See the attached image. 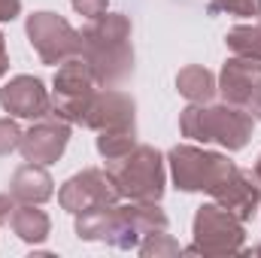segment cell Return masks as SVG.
<instances>
[{"label":"cell","mask_w":261,"mask_h":258,"mask_svg":"<svg viewBox=\"0 0 261 258\" xmlns=\"http://www.w3.org/2000/svg\"><path fill=\"white\" fill-rule=\"evenodd\" d=\"M24 34H28V43L31 49L37 52V58L43 64H64L70 58L82 55V37L79 31L67 21L64 15L58 12H34L28 15V24H24Z\"/></svg>","instance_id":"8"},{"label":"cell","mask_w":261,"mask_h":258,"mask_svg":"<svg viewBox=\"0 0 261 258\" xmlns=\"http://www.w3.org/2000/svg\"><path fill=\"white\" fill-rule=\"evenodd\" d=\"M12 210H15V197H12V194H0V225L9 222Z\"/></svg>","instance_id":"26"},{"label":"cell","mask_w":261,"mask_h":258,"mask_svg":"<svg viewBox=\"0 0 261 258\" xmlns=\"http://www.w3.org/2000/svg\"><path fill=\"white\" fill-rule=\"evenodd\" d=\"M119 200H122V194L116 189L110 170H100V167H85V170L73 173L58 192V203L70 216L85 213L100 203H119Z\"/></svg>","instance_id":"9"},{"label":"cell","mask_w":261,"mask_h":258,"mask_svg":"<svg viewBox=\"0 0 261 258\" xmlns=\"http://www.w3.org/2000/svg\"><path fill=\"white\" fill-rule=\"evenodd\" d=\"M21 134H24V131L18 128L15 116H12V119H9V116H3V119H0V158H6L9 152H15V149H18Z\"/></svg>","instance_id":"22"},{"label":"cell","mask_w":261,"mask_h":258,"mask_svg":"<svg viewBox=\"0 0 261 258\" xmlns=\"http://www.w3.org/2000/svg\"><path fill=\"white\" fill-rule=\"evenodd\" d=\"M6 225L12 228V234L18 240H24L31 246L43 243L52 234V219L46 216V210H40V203H15Z\"/></svg>","instance_id":"16"},{"label":"cell","mask_w":261,"mask_h":258,"mask_svg":"<svg viewBox=\"0 0 261 258\" xmlns=\"http://www.w3.org/2000/svg\"><path fill=\"white\" fill-rule=\"evenodd\" d=\"M210 15H237V18H258L261 0H210L206 3Z\"/></svg>","instance_id":"20"},{"label":"cell","mask_w":261,"mask_h":258,"mask_svg":"<svg viewBox=\"0 0 261 258\" xmlns=\"http://www.w3.org/2000/svg\"><path fill=\"white\" fill-rule=\"evenodd\" d=\"M21 15V0H0V21H15Z\"/></svg>","instance_id":"24"},{"label":"cell","mask_w":261,"mask_h":258,"mask_svg":"<svg viewBox=\"0 0 261 258\" xmlns=\"http://www.w3.org/2000/svg\"><path fill=\"white\" fill-rule=\"evenodd\" d=\"M130 18L125 12H103L91 18L82 37V58L94 70L100 88L125 85L134 76V46H130Z\"/></svg>","instance_id":"2"},{"label":"cell","mask_w":261,"mask_h":258,"mask_svg":"<svg viewBox=\"0 0 261 258\" xmlns=\"http://www.w3.org/2000/svg\"><path fill=\"white\" fill-rule=\"evenodd\" d=\"M9 194L15 197V203H46L55 194V179L46 170V164L37 161H24L21 167H15L12 179H9Z\"/></svg>","instance_id":"15"},{"label":"cell","mask_w":261,"mask_h":258,"mask_svg":"<svg viewBox=\"0 0 261 258\" xmlns=\"http://www.w3.org/2000/svg\"><path fill=\"white\" fill-rule=\"evenodd\" d=\"M225 46H228L231 55H243V58L261 61V15L252 24H234L225 34Z\"/></svg>","instance_id":"18"},{"label":"cell","mask_w":261,"mask_h":258,"mask_svg":"<svg viewBox=\"0 0 261 258\" xmlns=\"http://www.w3.org/2000/svg\"><path fill=\"white\" fill-rule=\"evenodd\" d=\"M9 73V55H6V40H3V34H0V79Z\"/></svg>","instance_id":"27"},{"label":"cell","mask_w":261,"mask_h":258,"mask_svg":"<svg viewBox=\"0 0 261 258\" xmlns=\"http://www.w3.org/2000/svg\"><path fill=\"white\" fill-rule=\"evenodd\" d=\"M243 110H246L255 122H261V82L255 85V91L249 94V100H246V107H243Z\"/></svg>","instance_id":"25"},{"label":"cell","mask_w":261,"mask_h":258,"mask_svg":"<svg viewBox=\"0 0 261 258\" xmlns=\"http://www.w3.org/2000/svg\"><path fill=\"white\" fill-rule=\"evenodd\" d=\"M176 91L189 104H206L219 94V79L200 64H189L176 73Z\"/></svg>","instance_id":"17"},{"label":"cell","mask_w":261,"mask_h":258,"mask_svg":"<svg viewBox=\"0 0 261 258\" xmlns=\"http://www.w3.org/2000/svg\"><path fill=\"white\" fill-rule=\"evenodd\" d=\"M137 146V128H116L97 134V152L103 161H119Z\"/></svg>","instance_id":"19"},{"label":"cell","mask_w":261,"mask_h":258,"mask_svg":"<svg viewBox=\"0 0 261 258\" xmlns=\"http://www.w3.org/2000/svg\"><path fill=\"white\" fill-rule=\"evenodd\" d=\"M137 252L146 258H161V255H182V246L167 234V231H155L149 237H143V243L137 246Z\"/></svg>","instance_id":"21"},{"label":"cell","mask_w":261,"mask_h":258,"mask_svg":"<svg viewBox=\"0 0 261 258\" xmlns=\"http://www.w3.org/2000/svg\"><path fill=\"white\" fill-rule=\"evenodd\" d=\"M210 197L219 207H225L228 213H234L240 222L255 219V213H258V207H261V189H258V183H255V176H252V170H243L237 164L213 186Z\"/></svg>","instance_id":"12"},{"label":"cell","mask_w":261,"mask_h":258,"mask_svg":"<svg viewBox=\"0 0 261 258\" xmlns=\"http://www.w3.org/2000/svg\"><path fill=\"white\" fill-rule=\"evenodd\" d=\"M179 131L182 137L197 140V143H219L228 152H240L255 131V119L237 107V104H189L179 113Z\"/></svg>","instance_id":"3"},{"label":"cell","mask_w":261,"mask_h":258,"mask_svg":"<svg viewBox=\"0 0 261 258\" xmlns=\"http://www.w3.org/2000/svg\"><path fill=\"white\" fill-rule=\"evenodd\" d=\"M137 104L128 91L122 88H97L88 110H85V119H82V128L91 131H116V128H137Z\"/></svg>","instance_id":"13"},{"label":"cell","mask_w":261,"mask_h":258,"mask_svg":"<svg viewBox=\"0 0 261 258\" xmlns=\"http://www.w3.org/2000/svg\"><path fill=\"white\" fill-rule=\"evenodd\" d=\"M258 82H261V61L243 58V55H231L222 64V73H219V94L228 104L246 107V100H249V94L255 91Z\"/></svg>","instance_id":"14"},{"label":"cell","mask_w":261,"mask_h":258,"mask_svg":"<svg viewBox=\"0 0 261 258\" xmlns=\"http://www.w3.org/2000/svg\"><path fill=\"white\" fill-rule=\"evenodd\" d=\"M0 107L15 119H43L52 113V91L43 85L40 76H12L0 88Z\"/></svg>","instance_id":"11"},{"label":"cell","mask_w":261,"mask_h":258,"mask_svg":"<svg viewBox=\"0 0 261 258\" xmlns=\"http://www.w3.org/2000/svg\"><path fill=\"white\" fill-rule=\"evenodd\" d=\"M70 3H73V9H76L79 15H85L88 21L97 18V15H103L107 6H110V0H70Z\"/></svg>","instance_id":"23"},{"label":"cell","mask_w":261,"mask_h":258,"mask_svg":"<svg viewBox=\"0 0 261 258\" xmlns=\"http://www.w3.org/2000/svg\"><path fill=\"white\" fill-rule=\"evenodd\" d=\"M170 176L179 192H213V186L234 167V161L222 152H210L192 143H179L167 152Z\"/></svg>","instance_id":"6"},{"label":"cell","mask_w":261,"mask_h":258,"mask_svg":"<svg viewBox=\"0 0 261 258\" xmlns=\"http://www.w3.org/2000/svg\"><path fill=\"white\" fill-rule=\"evenodd\" d=\"M107 170L119 194L128 200H161L164 197V189H167L164 155L149 143H137L125 158L107 161Z\"/></svg>","instance_id":"4"},{"label":"cell","mask_w":261,"mask_h":258,"mask_svg":"<svg viewBox=\"0 0 261 258\" xmlns=\"http://www.w3.org/2000/svg\"><path fill=\"white\" fill-rule=\"evenodd\" d=\"M170 219L158 200H130V203H100L85 213H76V237L91 243H107L113 249H137L143 237L167 231Z\"/></svg>","instance_id":"1"},{"label":"cell","mask_w":261,"mask_h":258,"mask_svg":"<svg viewBox=\"0 0 261 258\" xmlns=\"http://www.w3.org/2000/svg\"><path fill=\"white\" fill-rule=\"evenodd\" d=\"M67 143H70V122L58 116H43L37 119L31 128L21 134L18 152L24 155V161H37V164H55L64 155Z\"/></svg>","instance_id":"10"},{"label":"cell","mask_w":261,"mask_h":258,"mask_svg":"<svg viewBox=\"0 0 261 258\" xmlns=\"http://www.w3.org/2000/svg\"><path fill=\"white\" fill-rule=\"evenodd\" d=\"M252 252H255V255H261V243H258V246H255V249H252Z\"/></svg>","instance_id":"29"},{"label":"cell","mask_w":261,"mask_h":258,"mask_svg":"<svg viewBox=\"0 0 261 258\" xmlns=\"http://www.w3.org/2000/svg\"><path fill=\"white\" fill-rule=\"evenodd\" d=\"M97 88H100V82L82 55L58 64L55 82H52V116L64 119L70 125H82L85 110Z\"/></svg>","instance_id":"7"},{"label":"cell","mask_w":261,"mask_h":258,"mask_svg":"<svg viewBox=\"0 0 261 258\" xmlns=\"http://www.w3.org/2000/svg\"><path fill=\"white\" fill-rule=\"evenodd\" d=\"M252 176H255V183H258V189H261V155L255 158V164H252Z\"/></svg>","instance_id":"28"},{"label":"cell","mask_w":261,"mask_h":258,"mask_svg":"<svg viewBox=\"0 0 261 258\" xmlns=\"http://www.w3.org/2000/svg\"><path fill=\"white\" fill-rule=\"evenodd\" d=\"M246 222H240L234 213H228L225 207L203 203L195 213V243L186 246V255H231V252H243V240H246Z\"/></svg>","instance_id":"5"}]
</instances>
